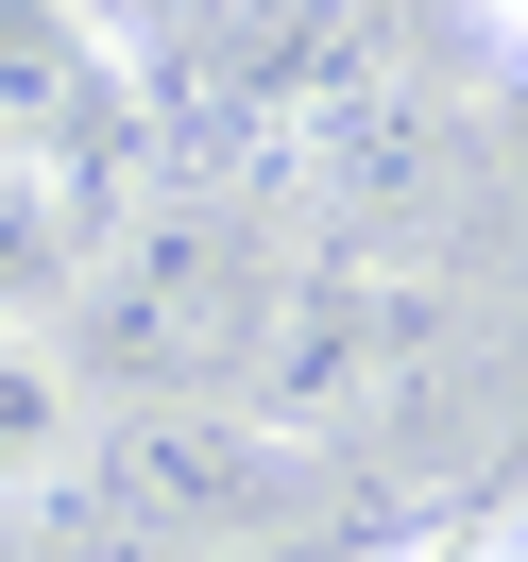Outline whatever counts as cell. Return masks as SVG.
<instances>
[{"instance_id":"6da1fadb","label":"cell","mask_w":528,"mask_h":562,"mask_svg":"<svg viewBox=\"0 0 528 562\" xmlns=\"http://www.w3.org/2000/svg\"><path fill=\"white\" fill-rule=\"evenodd\" d=\"M409 358H426L409 273H375V256H307V273L256 290V341H239V443H256V460L358 443V426H392Z\"/></svg>"},{"instance_id":"7a4b0ae2","label":"cell","mask_w":528,"mask_h":562,"mask_svg":"<svg viewBox=\"0 0 528 562\" xmlns=\"http://www.w3.org/2000/svg\"><path fill=\"white\" fill-rule=\"evenodd\" d=\"M256 239L222 205H120V239H103V273H86V324H103V375H137V409H188L205 375H239V341H256Z\"/></svg>"},{"instance_id":"3957f363","label":"cell","mask_w":528,"mask_h":562,"mask_svg":"<svg viewBox=\"0 0 528 562\" xmlns=\"http://www.w3.org/2000/svg\"><path fill=\"white\" fill-rule=\"evenodd\" d=\"M137 120H154V69L120 52L103 0H0V171L69 188L103 222L137 205Z\"/></svg>"},{"instance_id":"277c9868","label":"cell","mask_w":528,"mask_h":562,"mask_svg":"<svg viewBox=\"0 0 528 562\" xmlns=\"http://www.w3.org/2000/svg\"><path fill=\"white\" fill-rule=\"evenodd\" d=\"M256 477L273 460L239 443V409H137V426H86V460H69L52 512L103 528V562H205L256 512Z\"/></svg>"},{"instance_id":"5b68a950","label":"cell","mask_w":528,"mask_h":562,"mask_svg":"<svg viewBox=\"0 0 528 562\" xmlns=\"http://www.w3.org/2000/svg\"><path fill=\"white\" fill-rule=\"evenodd\" d=\"M86 375H69V341L52 324H0V512H52L69 494V460H86Z\"/></svg>"},{"instance_id":"8992f818","label":"cell","mask_w":528,"mask_h":562,"mask_svg":"<svg viewBox=\"0 0 528 562\" xmlns=\"http://www.w3.org/2000/svg\"><path fill=\"white\" fill-rule=\"evenodd\" d=\"M86 273H103V222H86L69 188L0 171V324H69V307H86Z\"/></svg>"},{"instance_id":"52a82bcc","label":"cell","mask_w":528,"mask_h":562,"mask_svg":"<svg viewBox=\"0 0 528 562\" xmlns=\"http://www.w3.org/2000/svg\"><path fill=\"white\" fill-rule=\"evenodd\" d=\"M375 562H512V528H494V512L478 528H409V546H375Z\"/></svg>"},{"instance_id":"ba28073f","label":"cell","mask_w":528,"mask_h":562,"mask_svg":"<svg viewBox=\"0 0 528 562\" xmlns=\"http://www.w3.org/2000/svg\"><path fill=\"white\" fill-rule=\"evenodd\" d=\"M460 18H478V35H494V52L528 69V0H460Z\"/></svg>"}]
</instances>
